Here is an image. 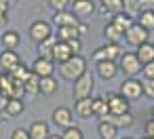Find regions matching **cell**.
I'll list each match as a JSON object with an SVG mask.
<instances>
[{
	"instance_id": "c3c4849f",
	"label": "cell",
	"mask_w": 154,
	"mask_h": 139,
	"mask_svg": "<svg viewBox=\"0 0 154 139\" xmlns=\"http://www.w3.org/2000/svg\"><path fill=\"white\" fill-rule=\"evenodd\" d=\"M2 76H5V74H2V72H0V82H2Z\"/></svg>"
},
{
	"instance_id": "ffe728a7",
	"label": "cell",
	"mask_w": 154,
	"mask_h": 139,
	"mask_svg": "<svg viewBox=\"0 0 154 139\" xmlns=\"http://www.w3.org/2000/svg\"><path fill=\"white\" fill-rule=\"evenodd\" d=\"M38 89H40V95H55L57 89H59V82L53 78V76H47V78H40L38 82Z\"/></svg>"
},
{
	"instance_id": "7402d4cb",
	"label": "cell",
	"mask_w": 154,
	"mask_h": 139,
	"mask_svg": "<svg viewBox=\"0 0 154 139\" xmlns=\"http://www.w3.org/2000/svg\"><path fill=\"white\" fill-rule=\"evenodd\" d=\"M57 44V38H55V34L51 36V38H47V40H42L40 44H36V51H38V57H45V59H51V55H53V47Z\"/></svg>"
},
{
	"instance_id": "603a6c76",
	"label": "cell",
	"mask_w": 154,
	"mask_h": 139,
	"mask_svg": "<svg viewBox=\"0 0 154 139\" xmlns=\"http://www.w3.org/2000/svg\"><path fill=\"white\" fill-rule=\"evenodd\" d=\"M103 38H106V42H110V44H118V42L125 38V34H122L116 26L108 23V26L103 28Z\"/></svg>"
},
{
	"instance_id": "5b68a950",
	"label": "cell",
	"mask_w": 154,
	"mask_h": 139,
	"mask_svg": "<svg viewBox=\"0 0 154 139\" xmlns=\"http://www.w3.org/2000/svg\"><path fill=\"white\" fill-rule=\"evenodd\" d=\"M125 40H127V44L129 47H141V44H146V42H150V32L148 30H143L137 21L125 32Z\"/></svg>"
},
{
	"instance_id": "e0dca14e",
	"label": "cell",
	"mask_w": 154,
	"mask_h": 139,
	"mask_svg": "<svg viewBox=\"0 0 154 139\" xmlns=\"http://www.w3.org/2000/svg\"><path fill=\"white\" fill-rule=\"evenodd\" d=\"M19 42H21V36H19V32H15V30H7V32H2L0 44L5 47V51H15V49L19 47Z\"/></svg>"
},
{
	"instance_id": "cb8c5ba5",
	"label": "cell",
	"mask_w": 154,
	"mask_h": 139,
	"mask_svg": "<svg viewBox=\"0 0 154 139\" xmlns=\"http://www.w3.org/2000/svg\"><path fill=\"white\" fill-rule=\"evenodd\" d=\"M110 23H112V26H116V28L125 34V32L135 23V19H131V17H129V15H125V13H118V15H112V21H110Z\"/></svg>"
},
{
	"instance_id": "8d00e7d4",
	"label": "cell",
	"mask_w": 154,
	"mask_h": 139,
	"mask_svg": "<svg viewBox=\"0 0 154 139\" xmlns=\"http://www.w3.org/2000/svg\"><path fill=\"white\" fill-rule=\"evenodd\" d=\"M68 47H70L72 55H80V51H82V42H80V38H74V40H70V42H68Z\"/></svg>"
},
{
	"instance_id": "4316f807",
	"label": "cell",
	"mask_w": 154,
	"mask_h": 139,
	"mask_svg": "<svg viewBox=\"0 0 154 139\" xmlns=\"http://www.w3.org/2000/svg\"><path fill=\"white\" fill-rule=\"evenodd\" d=\"M97 133H99V137H101V139H116L118 128H116L114 124L106 122V120H99V124H97Z\"/></svg>"
},
{
	"instance_id": "d4e9b609",
	"label": "cell",
	"mask_w": 154,
	"mask_h": 139,
	"mask_svg": "<svg viewBox=\"0 0 154 139\" xmlns=\"http://www.w3.org/2000/svg\"><path fill=\"white\" fill-rule=\"evenodd\" d=\"M23 110H26V105H23L21 99H9V103H7V107H5V114H7L9 118H15V116H21Z\"/></svg>"
},
{
	"instance_id": "3957f363",
	"label": "cell",
	"mask_w": 154,
	"mask_h": 139,
	"mask_svg": "<svg viewBox=\"0 0 154 139\" xmlns=\"http://www.w3.org/2000/svg\"><path fill=\"white\" fill-rule=\"evenodd\" d=\"M118 68H120V72L127 76V78H135L137 74H141V61L137 59V55L135 53H122L120 55V59H118Z\"/></svg>"
},
{
	"instance_id": "8fae6325",
	"label": "cell",
	"mask_w": 154,
	"mask_h": 139,
	"mask_svg": "<svg viewBox=\"0 0 154 139\" xmlns=\"http://www.w3.org/2000/svg\"><path fill=\"white\" fill-rule=\"evenodd\" d=\"M51 116H53V122L57 126H61L63 131L70 128V126H74V112L70 107H66V105H57Z\"/></svg>"
},
{
	"instance_id": "bcb514c9",
	"label": "cell",
	"mask_w": 154,
	"mask_h": 139,
	"mask_svg": "<svg viewBox=\"0 0 154 139\" xmlns=\"http://www.w3.org/2000/svg\"><path fill=\"white\" fill-rule=\"evenodd\" d=\"M49 139H61V135H49Z\"/></svg>"
},
{
	"instance_id": "7bdbcfd3",
	"label": "cell",
	"mask_w": 154,
	"mask_h": 139,
	"mask_svg": "<svg viewBox=\"0 0 154 139\" xmlns=\"http://www.w3.org/2000/svg\"><path fill=\"white\" fill-rule=\"evenodd\" d=\"M87 32H89V26H87V23H82V21H80V23H78V34H80V36H82V34H87Z\"/></svg>"
},
{
	"instance_id": "f546056e",
	"label": "cell",
	"mask_w": 154,
	"mask_h": 139,
	"mask_svg": "<svg viewBox=\"0 0 154 139\" xmlns=\"http://www.w3.org/2000/svg\"><path fill=\"white\" fill-rule=\"evenodd\" d=\"M137 23L148 30V32H154V11H143L137 15Z\"/></svg>"
},
{
	"instance_id": "4fadbf2b",
	"label": "cell",
	"mask_w": 154,
	"mask_h": 139,
	"mask_svg": "<svg viewBox=\"0 0 154 139\" xmlns=\"http://www.w3.org/2000/svg\"><path fill=\"white\" fill-rule=\"evenodd\" d=\"M95 68H97L99 78H103V80H112L120 72V68H118L116 61H99V63H95Z\"/></svg>"
},
{
	"instance_id": "60d3db41",
	"label": "cell",
	"mask_w": 154,
	"mask_h": 139,
	"mask_svg": "<svg viewBox=\"0 0 154 139\" xmlns=\"http://www.w3.org/2000/svg\"><path fill=\"white\" fill-rule=\"evenodd\" d=\"M143 11H154V0H139V13Z\"/></svg>"
},
{
	"instance_id": "5bb4252c",
	"label": "cell",
	"mask_w": 154,
	"mask_h": 139,
	"mask_svg": "<svg viewBox=\"0 0 154 139\" xmlns=\"http://www.w3.org/2000/svg\"><path fill=\"white\" fill-rule=\"evenodd\" d=\"M70 57H74L72 55V51H70V47H68V42H59L57 40V44L53 47V55H51V59H53V63H63V61H68Z\"/></svg>"
},
{
	"instance_id": "816d5d0a",
	"label": "cell",
	"mask_w": 154,
	"mask_h": 139,
	"mask_svg": "<svg viewBox=\"0 0 154 139\" xmlns=\"http://www.w3.org/2000/svg\"><path fill=\"white\" fill-rule=\"evenodd\" d=\"M141 139H152V137H141Z\"/></svg>"
},
{
	"instance_id": "ac0fdd59",
	"label": "cell",
	"mask_w": 154,
	"mask_h": 139,
	"mask_svg": "<svg viewBox=\"0 0 154 139\" xmlns=\"http://www.w3.org/2000/svg\"><path fill=\"white\" fill-rule=\"evenodd\" d=\"M74 114L78 116V118H91L93 116V97L91 99H78V101H74Z\"/></svg>"
},
{
	"instance_id": "1f68e13d",
	"label": "cell",
	"mask_w": 154,
	"mask_h": 139,
	"mask_svg": "<svg viewBox=\"0 0 154 139\" xmlns=\"http://www.w3.org/2000/svg\"><path fill=\"white\" fill-rule=\"evenodd\" d=\"M122 13L129 15L131 19H135L139 15V0H125L122 2Z\"/></svg>"
},
{
	"instance_id": "7c38bea8",
	"label": "cell",
	"mask_w": 154,
	"mask_h": 139,
	"mask_svg": "<svg viewBox=\"0 0 154 139\" xmlns=\"http://www.w3.org/2000/svg\"><path fill=\"white\" fill-rule=\"evenodd\" d=\"M30 70H32L34 76H38V78H47V76H53V72H55V63H53V59L36 57L34 63L30 65Z\"/></svg>"
},
{
	"instance_id": "f907efd6",
	"label": "cell",
	"mask_w": 154,
	"mask_h": 139,
	"mask_svg": "<svg viewBox=\"0 0 154 139\" xmlns=\"http://www.w3.org/2000/svg\"><path fill=\"white\" fill-rule=\"evenodd\" d=\"M122 139H133V137H122Z\"/></svg>"
},
{
	"instance_id": "7dc6e473",
	"label": "cell",
	"mask_w": 154,
	"mask_h": 139,
	"mask_svg": "<svg viewBox=\"0 0 154 139\" xmlns=\"http://www.w3.org/2000/svg\"><path fill=\"white\" fill-rule=\"evenodd\" d=\"M2 120H5V114H2V112H0V122H2Z\"/></svg>"
},
{
	"instance_id": "6da1fadb",
	"label": "cell",
	"mask_w": 154,
	"mask_h": 139,
	"mask_svg": "<svg viewBox=\"0 0 154 139\" xmlns=\"http://www.w3.org/2000/svg\"><path fill=\"white\" fill-rule=\"evenodd\" d=\"M85 72H87V59H85L82 55H74V57H70L68 61L59 63V76H61L63 80L74 82V80L80 78Z\"/></svg>"
},
{
	"instance_id": "30bf717a",
	"label": "cell",
	"mask_w": 154,
	"mask_h": 139,
	"mask_svg": "<svg viewBox=\"0 0 154 139\" xmlns=\"http://www.w3.org/2000/svg\"><path fill=\"white\" fill-rule=\"evenodd\" d=\"M103 97H106L108 107H110V112H112V114L122 116V114H127V112H129V101H127L120 93H106Z\"/></svg>"
},
{
	"instance_id": "d6a6232c",
	"label": "cell",
	"mask_w": 154,
	"mask_h": 139,
	"mask_svg": "<svg viewBox=\"0 0 154 139\" xmlns=\"http://www.w3.org/2000/svg\"><path fill=\"white\" fill-rule=\"evenodd\" d=\"M61 139H85V133H82V128L80 126H70V128H66L63 133H61Z\"/></svg>"
},
{
	"instance_id": "f6af8a7d",
	"label": "cell",
	"mask_w": 154,
	"mask_h": 139,
	"mask_svg": "<svg viewBox=\"0 0 154 139\" xmlns=\"http://www.w3.org/2000/svg\"><path fill=\"white\" fill-rule=\"evenodd\" d=\"M2 2H9V5L13 7V5H17V0H2Z\"/></svg>"
},
{
	"instance_id": "f1b7e54d",
	"label": "cell",
	"mask_w": 154,
	"mask_h": 139,
	"mask_svg": "<svg viewBox=\"0 0 154 139\" xmlns=\"http://www.w3.org/2000/svg\"><path fill=\"white\" fill-rule=\"evenodd\" d=\"M38 82H40V78L38 76H30L26 82H23V95H28V97H36L38 93H40V89H38Z\"/></svg>"
},
{
	"instance_id": "f35d334b",
	"label": "cell",
	"mask_w": 154,
	"mask_h": 139,
	"mask_svg": "<svg viewBox=\"0 0 154 139\" xmlns=\"http://www.w3.org/2000/svg\"><path fill=\"white\" fill-rule=\"evenodd\" d=\"M11 139H30V133H28V128H15L11 133Z\"/></svg>"
},
{
	"instance_id": "9c48e42d",
	"label": "cell",
	"mask_w": 154,
	"mask_h": 139,
	"mask_svg": "<svg viewBox=\"0 0 154 139\" xmlns=\"http://www.w3.org/2000/svg\"><path fill=\"white\" fill-rule=\"evenodd\" d=\"M19 65H21V57L17 55V51L2 49V53H0V70H2V74H13Z\"/></svg>"
},
{
	"instance_id": "277c9868",
	"label": "cell",
	"mask_w": 154,
	"mask_h": 139,
	"mask_svg": "<svg viewBox=\"0 0 154 139\" xmlns=\"http://www.w3.org/2000/svg\"><path fill=\"white\" fill-rule=\"evenodd\" d=\"M129 103L131 101H137V99H141V95H143V89H141V80H137V78H125L122 82H120V91H118Z\"/></svg>"
},
{
	"instance_id": "52a82bcc",
	"label": "cell",
	"mask_w": 154,
	"mask_h": 139,
	"mask_svg": "<svg viewBox=\"0 0 154 139\" xmlns=\"http://www.w3.org/2000/svg\"><path fill=\"white\" fill-rule=\"evenodd\" d=\"M120 55H122V49H120L118 44L106 42L103 47H99V49L93 53V61H95V63H99V61H116V63H118Z\"/></svg>"
},
{
	"instance_id": "484cf974",
	"label": "cell",
	"mask_w": 154,
	"mask_h": 139,
	"mask_svg": "<svg viewBox=\"0 0 154 139\" xmlns=\"http://www.w3.org/2000/svg\"><path fill=\"white\" fill-rule=\"evenodd\" d=\"M108 112H110V107H108L106 97H93V116H97V118L103 120L108 116Z\"/></svg>"
},
{
	"instance_id": "e575fe53",
	"label": "cell",
	"mask_w": 154,
	"mask_h": 139,
	"mask_svg": "<svg viewBox=\"0 0 154 139\" xmlns=\"http://www.w3.org/2000/svg\"><path fill=\"white\" fill-rule=\"evenodd\" d=\"M70 5H72V0H49V7H51L55 13H59V11H68Z\"/></svg>"
},
{
	"instance_id": "d6986e66",
	"label": "cell",
	"mask_w": 154,
	"mask_h": 139,
	"mask_svg": "<svg viewBox=\"0 0 154 139\" xmlns=\"http://www.w3.org/2000/svg\"><path fill=\"white\" fill-rule=\"evenodd\" d=\"M135 55H137V59L141 61V65L152 63V61H154V44H152V42H146V44L137 47Z\"/></svg>"
},
{
	"instance_id": "836d02e7",
	"label": "cell",
	"mask_w": 154,
	"mask_h": 139,
	"mask_svg": "<svg viewBox=\"0 0 154 139\" xmlns=\"http://www.w3.org/2000/svg\"><path fill=\"white\" fill-rule=\"evenodd\" d=\"M133 122H135V116H133L131 112H127V114L118 116V120H116V128H129Z\"/></svg>"
},
{
	"instance_id": "ab89813d",
	"label": "cell",
	"mask_w": 154,
	"mask_h": 139,
	"mask_svg": "<svg viewBox=\"0 0 154 139\" xmlns=\"http://www.w3.org/2000/svg\"><path fill=\"white\" fill-rule=\"evenodd\" d=\"M143 133H146L143 137H152V139H154V118H150V120L143 124Z\"/></svg>"
},
{
	"instance_id": "9a60e30c",
	"label": "cell",
	"mask_w": 154,
	"mask_h": 139,
	"mask_svg": "<svg viewBox=\"0 0 154 139\" xmlns=\"http://www.w3.org/2000/svg\"><path fill=\"white\" fill-rule=\"evenodd\" d=\"M28 133H30V139H49V135H51L49 124H47L45 120H34V122L30 124Z\"/></svg>"
},
{
	"instance_id": "ee69618b",
	"label": "cell",
	"mask_w": 154,
	"mask_h": 139,
	"mask_svg": "<svg viewBox=\"0 0 154 139\" xmlns=\"http://www.w3.org/2000/svg\"><path fill=\"white\" fill-rule=\"evenodd\" d=\"M7 21H9V15H7L5 11H0V26H5Z\"/></svg>"
},
{
	"instance_id": "7a4b0ae2",
	"label": "cell",
	"mask_w": 154,
	"mask_h": 139,
	"mask_svg": "<svg viewBox=\"0 0 154 139\" xmlns=\"http://www.w3.org/2000/svg\"><path fill=\"white\" fill-rule=\"evenodd\" d=\"M93 91H95V78H93V74L87 70L80 78H76L74 82H72V97L78 101V99H91V95H93Z\"/></svg>"
},
{
	"instance_id": "ba28073f",
	"label": "cell",
	"mask_w": 154,
	"mask_h": 139,
	"mask_svg": "<svg viewBox=\"0 0 154 139\" xmlns=\"http://www.w3.org/2000/svg\"><path fill=\"white\" fill-rule=\"evenodd\" d=\"M97 11V5H95V0H74L72 2V13L74 17L80 21V19H89L91 15H95Z\"/></svg>"
},
{
	"instance_id": "681fc988",
	"label": "cell",
	"mask_w": 154,
	"mask_h": 139,
	"mask_svg": "<svg viewBox=\"0 0 154 139\" xmlns=\"http://www.w3.org/2000/svg\"><path fill=\"white\" fill-rule=\"evenodd\" d=\"M152 118H154V105H152Z\"/></svg>"
},
{
	"instance_id": "b9f144b4",
	"label": "cell",
	"mask_w": 154,
	"mask_h": 139,
	"mask_svg": "<svg viewBox=\"0 0 154 139\" xmlns=\"http://www.w3.org/2000/svg\"><path fill=\"white\" fill-rule=\"evenodd\" d=\"M7 103H9V99L5 97V95H0V112L5 114V107H7Z\"/></svg>"
},
{
	"instance_id": "4dcf8cb0",
	"label": "cell",
	"mask_w": 154,
	"mask_h": 139,
	"mask_svg": "<svg viewBox=\"0 0 154 139\" xmlns=\"http://www.w3.org/2000/svg\"><path fill=\"white\" fill-rule=\"evenodd\" d=\"M9 76H11V78H13L15 82L23 84V82H26V80H28V78L32 76V70H30L28 65H23V63H21V65H19V68H17V70H15L13 74H9Z\"/></svg>"
},
{
	"instance_id": "44dd1931",
	"label": "cell",
	"mask_w": 154,
	"mask_h": 139,
	"mask_svg": "<svg viewBox=\"0 0 154 139\" xmlns=\"http://www.w3.org/2000/svg\"><path fill=\"white\" fill-rule=\"evenodd\" d=\"M55 38H57L59 42H70V40H74V38H80V34H78V26H70V28H57Z\"/></svg>"
},
{
	"instance_id": "8992f818",
	"label": "cell",
	"mask_w": 154,
	"mask_h": 139,
	"mask_svg": "<svg viewBox=\"0 0 154 139\" xmlns=\"http://www.w3.org/2000/svg\"><path fill=\"white\" fill-rule=\"evenodd\" d=\"M28 34H30V40H32V42L40 44L42 40H47V38L53 36V30H51V23H49V21H45V19H36V21L30 26Z\"/></svg>"
},
{
	"instance_id": "d590c367",
	"label": "cell",
	"mask_w": 154,
	"mask_h": 139,
	"mask_svg": "<svg viewBox=\"0 0 154 139\" xmlns=\"http://www.w3.org/2000/svg\"><path fill=\"white\" fill-rule=\"evenodd\" d=\"M141 89H143V95L154 99V80H143L141 82Z\"/></svg>"
},
{
	"instance_id": "74e56055",
	"label": "cell",
	"mask_w": 154,
	"mask_h": 139,
	"mask_svg": "<svg viewBox=\"0 0 154 139\" xmlns=\"http://www.w3.org/2000/svg\"><path fill=\"white\" fill-rule=\"evenodd\" d=\"M141 74H143V80H154V61L148 63V65H143Z\"/></svg>"
},
{
	"instance_id": "2e32d148",
	"label": "cell",
	"mask_w": 154,
	"mask_h": 139,
	"mask_svg": "<svg viewBox=\"0 0 154 139\" xmlns=\"http://www.w3.org/2000/svg\"><path fill=\"white\" fill-rule=\"evenodd\" d=\"M53 23H55L57 28H70V26H78L80 21L74 17L72 11H59V13L53 15Z\"/></svg>"
},
{
	"instance_id": "83f0119b",
	"label": "cell",
	"mask_w": 154,
	"mask_h": 139,
	"mask_svg": "<svg viewBox=\"0 0 154 139\" xmlns=\"http://www.w3.org/2000/svg\"><path fill=\"white\" fill-rule=\"evenodd\" d=\"M122 2H125V0H99L101 11H106V13H110V15L122 13Z\"/></svg>"
}]
</instances>
